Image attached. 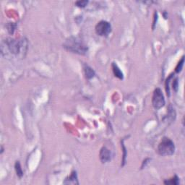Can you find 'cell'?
Masks as SVG:
<instances>
[{"instance_id":"5b68a950","label":"cell","mask_w":185,"mask_h":185,"mask_svg":"<svg viewBox=\"0 0 185 185\" xmlns=\"http://www.w3.org/2000/svg\"><path fill=\"white\" fill-rule=\"evenodd\" d=\"M95 33L100 36H107L111 32V26L109 22L101 20L95 26Z\"/></svg>"},{"instance_id":"7a4b0ae2","label":"cell","mask_w":185,"mask_h":185,"mask_svg":"<svg viewBox=\"0 0 185 185\" xmlns=\"http://www.w3.org/2000/svg\"><path fill=\"white\" fill-rule=\"evenodd\" d=\"M63 47L67 51L80 55H84L88 51V47L85 43L80 39L75 37H70L66 40Z\"/></svg>"},{"instance_id":"4fadbf2b","label":"cell","mask_w":185,"mask_h":185,"mask_svg":"<svg viewBox=\"0 0 185 185\" xmlns=\"http://www.w3.org/2000/svg\"><path fill=\"white\" fill-rule=\"evenodd\" d=\"M88 1H78V2H75V4L77 7H85L87 6V4H88Z\"/></svg>"},{"instance_id":"7c38bea8","label":"cell","mask_w":185,"mask_h":185,"mask_svg":"<svg viewBox=\"0 0 185 185\" xmlns=\"http://www.w3.org/2000/svg\"><path fill=\"white\" fill-rule=\"evenodd\" d=\"M184 57H182V60L180 61L179 63H178L177 67H176V69H175V72H176L179 73V72H180L182 71V67H183V65H184Z\"/></svg>"},{"instance_id":"ba28073f","label":"cell","mask_w":185,"mask_h":185,"mask_svg":"<svg viewBox=\"0 0 185 185\" xmlns=\"http://www.w3.org/2000/svg\"><path fill=\"white\" fill-rule=\"evenodd\" d=\"M112 70H113V73L114 75V76L117 77L119 80H123L124 79V75H123V72H122V70H120V68L118 67V65L115 63H112Z\"/></svg>"},{"instance_id":"30bf717a","label":"cell","mask_w":185,"mask_h":185,"mask_svg":"<svg viewBox=\"0 0 185 185\" xmlns=\"http://www.w3.org/2000/svg\"><path fill=\"white\" fill-rule=\"evenodd\" d=\"M15 168L16 173H17V175L20 178H21L22 177V175H23V172H22L21 166H20V163L19 161H16L15 165Z\"/></svg>"},{"instance_id":"277c9868","label":"cell","mask_w":185,"mask_h":185,"mask_svg":"<svg viewBox=\"0 0 185 185\" xmlns=\"http://www.w3.org/2000/svg\"><path fill=\"white\" fill-rule=\"evenodd\" d=\"M152 104L155 109L158 110L165 105V99L163 93L160 88H156L154 90L153 95L152 97Z\"/></svg>"},{"instance_id":"9c48e42d","label":"cell","mask_w":185,"mask_h":185,"mask_svg":"<svg viewBox=\"0 0 185 185\" xmlns=\"http://www.w3.org/2000/svg\"><path fill=\"white\" fill-rule=\"evenodd\" d=\"M84 72L87 79L90 80L95 76V71L88 65L84 66Z\"/></svg>"},{"instance_id":"5bb4252c","label":"cell","mask_w":185,"mask_h":185,"mask_svg":"<svg viewBox=\"0 0 185 185\" xmlns=\"http://www.w3.org/2000/svg\"><path fill=\"white\" fill-rule=\"evenodd\" d=\"M122 149H123V151H124V154H123V161H122V166H123L124 165L125 163V158H126V148H125V146L124 145V140H122Z\"/></svg>"},{"instance_id":"3957f363","label":"cell","mask_w":185,"mask_h":185,"mask_svg":"<svg viewBox=\"0 0 185 185\" xmlns=\"http://www.w3.org/2000/svg\"><path fill=\"white\" fill-rule=\"evenodd\" d=\"M175 152V145L172 140L168 138L164 137L158 146V153L160 156H172Z\"/></svg>"},{"instance_id":"6da1fadb","label":"cell","mask_w":185,"mask_h":185,"mask_svg":"<svg viewBox=\"0 0 185 185\" xmlns=\"http://www.w3.org/2000/svg\"><path fill=\"white\" fill-rule=\"evenodd\" d=\"M28 51V41L25 38L20 39L7 38L2 42V55L7 58L22 59Z\"/></svg>"},{"instance_id":"52a82bcc","label":"cell","mask_w":185,"mask_h":185,"mask_svg":"<svg viewBox=\"0 0 185 185\" xmlns=\"http://www.w3.org/2000/svg\"><path fill=\"white\" fill-rule=\"evenodd\" d=\"M64 184H78V179H77V175L76 171H73L71 175L69 177H67L64 182Z\"/></svg>"},{"instance_id":"8fae6325","label":"cell","mask_w":185,"mask_h":185,"mask_svg":"<svg viewBox=\"0 0 185 185\" xmlns=\"http://www.w3.org/2000/svg\"><path fill=\"white\" fill-rule=\"evenodd\" d=\"M164 184H173V185H177L179 184V179L178 178L177 176H174V177L173 179H171V180H169V181H165L164 182Z\"/></svg>"},{"instance_id":"9a60e30c","label":"cell","mask_w":185,"mask_h":185,"mask_svg":"<svg viewBox=\"0 0 185 185\" xmlns=\"http://www.w3.org/2000/svg\"><path fill=\"white\" fill-rule=\"evenodd\" d=\"M172 85H173V90H174L175 91H177V90H178V80L177 79L174 80V81H173Z\"/></svg>"},{"instance_id":"8992f818","label":"cell","mask_w":185,"mask_h":185,"mask_svg":"<svg viewBox=\"0 0 185 185\" xmlns=\"http://www.w3.org/2000/svg\"><path fill=\"white\" fill-rule=\"evenodd\" d=\"M100 160L103 163L110 161L111 159V153L106 147H103L100 151Z\"/></svg>"}]
</instances>
